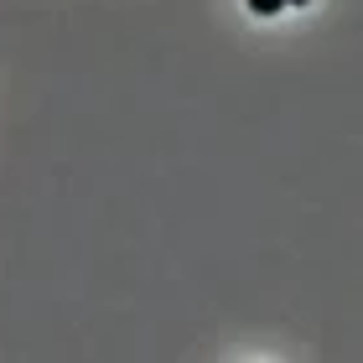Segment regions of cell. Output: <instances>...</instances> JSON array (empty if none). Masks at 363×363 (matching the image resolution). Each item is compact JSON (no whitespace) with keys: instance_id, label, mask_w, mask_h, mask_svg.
<instances>
[{"instance_id":"cell-1","label":"cell","mask_w":363,"mask_h":363,"mask_svg":"<svg viewBox=\"0 0 363 363\" xmlns=\"http://www.w3.org/2000/svg\"><path fill=\"white\" fill-rule=\"evenodd\" d=\"M280 6H286V0H250V11H255V16H275Z\"/></svg>"},{"instance_id":"cell-2","label":"cell","mask_w":363,"mask_h":363,"mask_svg":"<svg viewBox=\"0 0 363 363\" xmlns=\"http://www.w3.org/2000/svg\"><path fill=\"white\" fill-rule=\"evenodd\" d=\"M286 6H306V0H286Z\"/></svg>"}]
</instances>
